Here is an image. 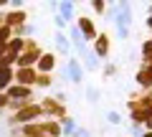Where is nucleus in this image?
Listing matches in <instances>:
<instances>
[{
    "mask_svg": "<svg viewBox=\"0 0 152 137\" xmlns=\"http://www.w3.org/2000/svg\"><path fill=\"white\" fill-rule=\"evenodd\" d=\"M41 114H43L41 107H28V109H23V112L15 114V122H31V119H36V117H41Z\"/></svg>",
    "mask_w": 152,
    "mask_h": 137,
    "instance_id": "obj_4",
    "label": "nucleus"
},
{
    "mask_svg": "<svg viewBox=\"0 0 152 137\" xmlns=\"http://www.w3.org/2000/svg\"><path fill=\"white\" fill-rule=\"evenodd\" d=\"M76 137H89V132L86 130H79V132H76Z\"/></svg>",
    "mask_w": 152,
    "mask_h": 137,
    "instance_id": "obj_19",
    "label": "nucleus"
},
{
    "mask_svg": "<svg viewBox=\"0 0 152 137\" xmlns=\"http://www.w3.org/2000/svg\"><path fill=\"white\" fill-rule=\"evenodd\" d=\"M36 59H41V51H38V46H36V43H28V51L18 56V64H20L23 69H28V66H31Z\"/></svg>",
    "mask_w": 152,
    "mask_h": 137,
    "instance_id": "obj_2",
    "label": "nucleus"
},
{
    "mask_svg": "<svg viewBox=\"0 0 152 137\" xmlns=\"http://www.w3.org/2000/svg\"><path fill=\"white\" fill-rule=\"evenodd\" d=\"M147 28H152V15H150V18H147Z\"/></svg>",
    "mask_w": 152,
    "mask_h": 137,
    "instance_id": "obj_22",
    "label": "nucleus"
},
{
    "mask_svg": "<svg viewBox=\"0 0 152 137\" xmlns=\"http://www.w3.org/2000/svg\"><path fill=\"white\" fill-rule=\"evenodd\" d=\"M53 53H41V61H38V69H41V71H51V69H53Z\"/></svg>",
    "mask_w": 152,
    "mask_h": 137,
    "instance_id": "obj_8",
    "label": "nucleus"
},
{
    "mask_svg": "<svg viewBox=\"0 0 152 137\" xmlns=\"http://www.w3.org/2000/svg\"><path fill=\"white\" fill-rule=\"evenodd\" d=\"M8 94L15 97V99H28V97H31V89H28V86H10Z\"/></svg>",
    "mask_w": 152,
    "mask_h": 137,
    "instance_id": "obj_9",
    "label": "nucleus"
},
{
    "mask_svg": "<svg viewBox=\"0 0 152 137\" xmlns=\"http://www.w3.org/2000/svg\"><path fill=\"white\" fill-rule=\"evenodd\" d=\"M137 81H140L142 86H152V66H145V69L137 74Z\"/></svg>",
    "mask_w": 152,
    "mask_h": 137,
    "instance_id": "obj_7",
    "label": "nucleus"
},
{
    "mask_svg": "<svg viewBox=\"0 0 152 137\" xmlns=\"http://www.w3.org/2000/svg\"><path fill=\"white\" fill-rule=\"evenodd\" d=\"M18 81L31 89L33 84H36V71H33V69H20V71H18Z\"/></svg>",
    "mask_w": 152,
    "mask_h": 137,
    "instance_id": "obj_5",
    "label": "nucleus"
},
{
    "mask_svg": "<svg viewBox=\"0 0 152 137\" xmlns=\"http://www.w3.org/2000/svg\"><path fill=\"white\" fill-rule=\"evenodd\" d=\"M58 10H61V21H71V15H74V3H61V5H58Z\"/></svg>",
    "mask_w": 152,
    "mask_h": 137,
    "instance_id": "obj_10",
    "label": "nucleus"
},
{
    "mask_svg": "<svg viewBox=\"0 0 152 137\" xmlns=\"http://www.w3.org/2000/svg\"><path fill=\"white\" fill-rule=\"evenodd\" d=\"M8 104V97H3V94H0V107H5Z\"/></svg>",
    "mask_w": 152,
    "mask_h": 137,
    "instance_id": "obj_20",
    "label": "nucleus"
},
{
    "mask_svg": "<svg viewBox=\"0 0 152 137\" xmlns=\"http://www.w3.org/2000/svg\"><path fill=\"white\" fill-rule=\"evenodd\" d=\"M79 28H81L79 33H84L81 36L84 41H96V28H94V23L89 21V18H81V21H79Z\"/></svg>",
    "mask_w": 152,
    "mask_h": 137,
    "instance_id": "obj_3",
    "label": "nucleus"
},
{
    "mask_svg": "<svg viewBox=\"0 0 152 137\" xmlns=\"http://www.w3.org/2000/svg\"><path fill=\"white\" fill-rule=\"evenodd\" d=\"M107 119L112 122V125H119V122H122V117L117 114V112H109V114H107Z\"/></svg>",
    "mask_w": 152,
    "mask_h": 137,
    "instance_id": "obj_17",
    "label": "nucleus"
},
{
    "mask_svg": "<svg viewBox=\"0 0 152 137\" xmlns=\"http://www.w3.org/2000/svg\"><path fill=\"white\" fill-rule=\"evenodd\" d=\"M117 8H119V15L114 18V21H117V26H119V36H122V38H127V23L132 21L129 5H127V3H122V5H117Z\"/></svg>",
    "mask_w": 152,
    "mask_h": 137,
    "instance_id": "obj_1",
    "label": "nucleus"
},
{
    "mask_svg": "<svg viewBox=\"0 0 152 137\" xmlns=\"http://www.w3.org/2000/svg\"><path fill=\"white\" fill-rule=\"evenodd\" d=\"M142 137H152V132H147V135H142Z\"/></svg>",
    "mask_w": 152,
    "mask_h": 137,
    "instance_id": "obj_23",
    "label": "nucleus"
},
{
    "mask_svg": "<svg viewBox=\"0 0 152 137\" xmlns=\"http://www.w3.org/2000/svg\"><path fill=\"white\" fill-rule=\"evenodd\" d=\"M86 99H89V102H99V89L89 86V89H86Z\"/></svg>",
    "mask_w": 152,
    "mask_h": 137,
    "instance_id": "obj_15",
    "label": "nucleus"
},
{
    "mask_svg": "<svg viewBox=\"0 0 152 137\" xmlns=\"http://www.w3.org/2000/svg\"><path fill=\"white\" fill-rule=\"evenodd\" d=\"M74 130H76L74 119H66V122H64V132H66V135H71V132H74Z\"/></svg>",
    "mask_w": 152,
    "mask_h": 137,
    "instance_id": "obj_16",
    "label": "nucleus"
},
{
    "mask_svg": "<svg viewBox=\"0 0 152 137\" xmlns=\"http://www.w3.org/2000/svg\"><path fill=\"white\" fill-rule=\"evenodd\" d=\"M96 53L99 56H107V51H109V41H107V36H96Z\"/></svg>",
    "mask_w": 152,
    "mask_h": 137,
    "instance_id": "obj_11",
    "label": "nucleus"
},
{
    "mask_svg": "<svg viewBox=\"0 0 152 137\" xmlns=\"http://www.w3.org/2000/svg\"><path fill=\"white\" fill-rule=\"evenodd\" d=\"M69 76H71V81H76V84L81 81V76H84V74H81V66H79V61H76V59H69Z\"/></svg>",
    "mask_w": 152,
    "mask_h": 137,
    "instance_id": "obj_6",
    "label": "nucleus"
},
{
    "mask_svg": "<svg viewBox=\"0 0 152 137\" xmlns=\"http://www.w3.org/2000/svg\"><path fill=\"white\" fill-rule=\"evenodd\" d=\"M94 10H99V13H104V10H107V5H104V3H96V5H94Z\"/></svg>",
    "mask_w": 152,
    "mask_h": 137,
    "instance_id": "obj_18",
    "label": "nucleus"
},
{
    "mask_svg": "<svg viewBox=\"0 0 152 137\" xmlns=\"http://www.w3.org/2000/svg\"><path fill=\"white\" fill-rule=\"evenodd\" d=\"M23 21H26V13H10V15H5L8 28H10V26H20Z\"/></svg>",
    "mask_w": 152,
    "mask_h": 137,
    "instance_id": "obj_12",
    "label": "nucleus"
},
{
    "mask_svg": "<svg viewBox=\"0 0 152 137\" xmlns=\"http://www.w3.org/2000/svg\"><path fill=\"white\" fill-rule=\"evenodd\" d=\"M10 79H13V71H10V69H0V89H5L8 84H10Z\"/></svg>",
    "mask_w": 152,
    "mask_h": 137,
    "instance_id": "obj_13",
    "label": "nucleus"
},
{
    "mask_svg": "<svg viewBox=\"0 0 152 137\" xmlns=\"http://www.w3.org/2000/svg\"><path fill=\"white\" fill-rule=\"evenodd\" d=\"M56 46H58L61 51H69V41H66L64 33H56Z\"/></svg>",
    "mask_w": 152,
    "mask_h": 137,
    "instance_id": "obj_14",
    "label": "nucleus"
},
{
    "mask_svg": "<svg viewBox=\"0 0 152 137\" xmlns=\"http://www.w3.org/2000/svg\"><path fill=\"white\" fill-rule=\"evenodd\" d=\"M5 51H8V48H5V43H0V59L5 56Z\"/></svg>",
    "mask_w": 152,
    "mask_h": 137,
    "instance_id": "obj_21",
    "label": "nucleus"
}]
</instances>
